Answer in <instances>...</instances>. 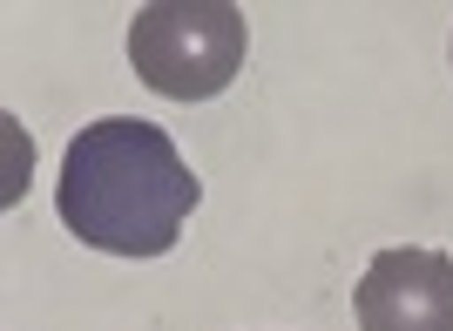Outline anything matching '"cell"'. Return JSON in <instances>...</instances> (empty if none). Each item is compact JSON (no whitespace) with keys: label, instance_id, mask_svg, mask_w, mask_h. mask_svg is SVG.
Returning <instances> with one entry per match:
<instances>
[{"label":"cell","instance_id":"cell-1","mask_svg":"<svg viewBox=\"0 0 453 331\" xmlns=\"http://www.w3.org/2000/svg\"><path fill=\"white\" fill-rule=\"evenodd\" d=\"M203 183L189 176L183 149L142 115H102L61 156L55 210L68 237L109 258H163L189 230Z\"/></svg>","mask_w":453,"mask_h":331},{"label":"cell","instance_id":"cell-2","mask_svg":"<svg viewBox=\"0 0 453 331\" xmlns=\"http://www.w3.org/2000/svg\"><path fill=\"white\" fill-rule=\"evenodd\" d=\"M250 27L230 0H150L129 20V68L163 102H210L244 68Z\"/></svg>","mask_w":453,"mask_h":331},{"label":"cell","instance_id":"cell-3","mask_svg":"<svg viewBox=\"0 0 453 331\" xmlns=\"http://www.w3.org/2000/svg\"><path fill=\"white\" fill-rule=\"evenodd\" d=\"M359 331H453V258L447 250H379L352 291Z\"/></svg>","mask_w":453,"mask_h":331}]
</instances>
